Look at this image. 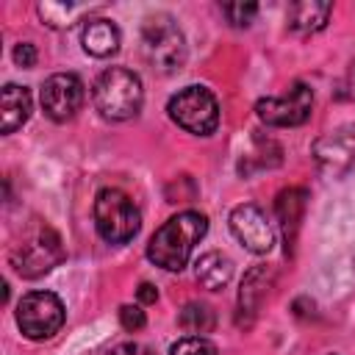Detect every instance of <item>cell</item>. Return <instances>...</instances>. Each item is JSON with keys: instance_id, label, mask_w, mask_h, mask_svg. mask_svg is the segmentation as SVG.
<instances>
[{"instance_id": "5b68a950", "label": "cell", "mask_w": 355, "mask_h": 355, "mask_svg": "<svg viewBox=\"0 0 355 355\" xmlns=\"http://www.w3.org/2000/svg\"><path fill=\"white\" fill-rule=\"evenodd\" d=\"M94 227L103 241L128 244L141 227V214L125 191L100 189L94 194Z\"/></svg>"}, {"instance_id": "d6986e66", "label": "cell", "mask_w": 355, "mask_h": 355, "mask_svg": "<svg viewBox=\"0 0 355 355\" xmlns=\"http://www.w3.org/2000/svg\"><path fill=\"white\" fill-rule=\"evenodd\" d=\"M83 14H92V6H86V3H39V17L50 28H69Z\"/></svg>"}, {"instance_id": "d4e9b609", "label": "cell", "mask_w": 355, "mask_h": 355, "mask_svg": "<svg viewBox=\"0 0 355 355\" xmlns=\"http://www.w3.org/2000/svg\"><path fill=\"white\" fill-rule=\"evenodd\" d=\"M338 97L341 100H355V64L347 69V75H344V80L338 86Z\"/></svg>"}, {"instance_id": "7402d4cb", "label": "cell", "mask_w": 355, "mask_h": 355, "mask_svg": "<svg viewBox=\"0 0 355 355\" xmlns=\"http://www.w3.org/2000/svg\"><path fill=\"white\" fill-rule=\"evenodd\" d=\"M119 324L128 330V333H139L144 324H147V316L139 305H122L119 308Z\"/></svg>"}, {"instance_id": "2e32d148", "label": "cell", "mask_w": 355, "mask_h": 355, "mask_svg": "<svg viewBox=\"0 0 355 355\" xmlns=\"http://www.w3.org/2000/svg\"><path fill=\"white\" fill-rule=\"evenodd\" d=\"M333 14V3L327 0H300V3H291L288 6V28L297 31V33H316L327 25Z\"/></svg>"}, {"instance_id": "603a6c76", "label": "cell", "mask_w": 355, "mask_h": 355, "mask_svg": "<svg viewBox=\"0 0 355 355\" xmlns=\"http://www.w3.org/2000/svg\"><path fill=\"white\" fill-rule=\"evenodd\" d=\"M36 47L31 44V42H19L17 47H14V64L17 67H25V69H31L33 64H36Z\"/></svg>"}, {"instance_id": "cb8c5ba5", "label": "cell", "mask_w": 355, "mask_h": 355, "mask_svg": "<svg viewBox=\"0 0 355 355\" xmlns=\"http://www.w3.org/2000/svg\"><path fill=\"white\" fill-rule=\"evenodd\" d=\"M108 355H155L150 347L139 344V341H125V344H116Z\"/></svg>"}, {"instance_id": "e0dca14e", "label": "cell", "mask_w": 355, "mask_h": 355, "mask_svg": "<svg viewBox=\"0 0 355 355\" xmlns=\"http://www.w3.org/2000/svg\"><path fill=\"white\" fill-rule=\"evenodd\" d=\"M197 283L208 291H222L233 277V261L222 252H205L194 266Z\"/></svg>"}, {"instance_id": "6da1fadb", "label": "cell", "mask_w": 355, "mask_h": 355, "mask_svg": "<svg viewBox=\"0 0 355 355\" xmlns=\"http://www.w3.org/2000/svg\"><path fill=\"white\" fill-rule=\"evenodd\" d=\"M205 230H208L205 214L183 211V214L166 219L153 233V239L147 244V258L166 272H180L189 263V258H191L194 247L200 244V239L205 236Z\"/></svg>"}, {"instance_id": "8fae6325", "label": "cell", "mask_w": 355, "mask_h": 355, "mask_svg": "<svg viewBox=\"0 0 355 355\" xmlns=\"http://www.w3.org/2000/svg\"><path fill=\"white\" fill-rule=\"evenodd\" d=\"M230 230L239 239V244L255 255H266L275 244V230H272L266 214L252 202L236 205L230 211Z\"/></svg>"}, {"instance_id": "7c38bea8", "label": "cell", "mask_w": 355, "mask_h": 355, "mask_svg": "<svg viewBox=\"0 0 355 355\" xmlns=\"http://www.w3.org/2000/svg\"><path fill=\"white\" fill-rule=\"evenodd\" d=\"M272 283H275V269L266 263H258L244 275L241 288H239V302H236V324L239 327H250L255 322L261 305L269 297Z\"/></svg>"}, {"instance_id": "30bf717a", "label": "cell", "mask_w": 355, "mask_h": 355, "mask_svg": "<svg viewBox=\"0 0 355 355\" xmlns=\"http://www.w3.org/2000/svg\"><path fill=\"white\" fill-rule=\"evenodd\" d=\"M42 111L53 119V122H69L86 100V86L78 75L72 72H55L42 83Z\"/></svg>"}, {"instance_id": "3957f363", "label": "cell", "mask_w": 355, "mask_h": 355, "mask_svg": "<svg viewBox=\"0 0 355 355\" xmlns=\"http://www.w3.org/2000/svg\"><path fill=\"white\" fill-rule=\"evenodd\" d=\"M92 103H94L97 114L108 122L133 119L144 103L141 78L133 69L108 67L105 72H100V78L92 86Z\"/></svg>"}, {"instance_id": "ba28073f", "label": "cell", "mask_w": 355, "mask_h": 355, "mask_svg": "<svg viewBox=\"0 0 355 355\" xmlns=\"http://www.w3.org/2000/svg\"><path fill=\"white\" fill-rule=\"evenodd\" d=\"M311 155L316 169L324 178H341L355 164V122H344L327 133H322L311 144Z\"/></svg>"}, {"instance_id": "7a4b0ae2", "label": "cell", "mask_w": 355, "mask_h": 355, "mask_svg": "<svg viewBox=\"0 0 355 355\" xmlns=\"http://www.w3.org/2000/svg\"><path fill=\"white\" fill-rule=\"evenodd\" d=\"M64 261L61 236L42 219H33L8 250V263L19 277H42Z\"/></svg>"}, {"instance_id": "ac0fdd59", "label": "cell", "mask_w": 355, "mask_h": 355, "mask_svg": "<svg viewBox=\"0 0 355 355\" xmlns=\"http://www.w3.org/2000/svg\"><path fill=\"white\" fill-rule=\"evenodd\" d=\"M178 324H180V330H186L189 336H205V333L214 330V324H216V313H214L211 305L194 300V302H186V305L180 308V313H178Z\"/></svg>"}, {"instance_id": "ffe728a7", "label": "cell", "mask_w": 355, "mask_h": 355, "mask_svg": "<svg viewBox=\"0 0 355 355\" xmlns=\"http://www.w3.org/2000/svg\"><path fill=\"white\" fill-rule=\"evenodd\" d=\"M169 355H216V347L205 336H183L172 344Z\"/></svg>"}, {"instance_id": "9c48e42d", "label": "cell", "mask_w": 355, "mask_h": 355, "mask_svg": "<svg viewBox=\"0 0 355 355\" xmlns=\"http://www.w3.org/2000/svg\"><path fill=\"white\" fill-rule=\"evenodd\" d=\"M311 108H313V92L302 80L291 83V89L286 94L261 97L255 103L258 119L272 128H297L311 116Z\"/></svg>"}, {"instance_id": "484cf974", "label": "cell", "mask_w": 355, "mask_h": 355, "mask_svg": "<svg viewBox=\"0 0 355 355\" xmlns=\"http://www.w3.org/2000/svg\"><path fill=\"white\" fill-rule=\"evenodd\" d=\"M136 294H139V300H141V302H147V305L158 300V291H155V286H153V283H141V286L136 288Z\"/></svg>"}, {"instance_id": "52a82bcc", "label": "cell", "mask_w": 355, "mask_h": 355, "mask_svg": "<svg viewBox=\"0 0 355 355\" xmlns=\"http://www.w3.org/2000/svg\"><path fill=\"white\" fill-rule=\"evenodd\" d=\"M67 319L64 302L53 291H31L17 305V324L25 338L44 341L53 338Z\"/></svg>"}, {"instance_id": "8992f818", "label": "cell", "mask_w": 355, "mask_h": 355, "mask_svg": "<svg viewBox=\"0 0 355 355\" xmlns=\"http://www.w3.org/2000/svg\"><path fill=\"white\" fill-rule=\"evenodd\" d=\"M169 119L194 136H211L219 125V103L205 86H186L166 103Z\"/></svg>"}, {"instance_id": "44dd1931", "label": "cell", "mask_w": 355, "mask_h": 355, "mask_svg": "<svg viewBox=\"0 0 355 355\" xmlns=\"http://www.w3.org/2000/svg\"><path fill=\"white\" fill-rule=\"evenodd\" d=\"M222 14L227 17L233 28H247L255 19L258 6L255 3H222Z\"/></svg>"}, {"instance_id": "5bb4252c", "label": "cell", "mask_w": 355, "mask_h": 355, "mask_svg": "<svg viewBox=\"0 0 355 355\" xmlns=\"http://www.w3.org/2000/svg\"><path fill=\"white\" fill-rule=\"evenodd\" d=\"M119 42H122L119 28H116L111 19H105V17H92V19L83 25V31H80V44H83V50H86L89 55H94V58H108V55H114V53L119 50Z\"/></svg>"}, {"instance_id": "4fadbf2b", "label": "cell", "mask_w": 355, "mask_h": 355, "mask_svg": "<svg viewBox=\"0 0 355 355\" xmlns=\"http://www.w3.org/2000/svg\"><path fill=\"white\" fill-rule=\"evenodd\" d=\"M305 205H308V191L300 189V186H291V189H283L275 200V211H277V219H280V230H283V244H286V252L291 255L294 252V244H297V233H300V222L305 216Z\"/></svg>"}, {"instance_id": "277c9868", "label": "cell", "mask_w": 355, "mask_h": 355, "mask_svg": "<svg viewBox=\"0 0 355 355\" xmlns=\"http://www.w3.org/2000/svg\"><path fill=\"white\" fill-rule=\"evenodd\" d=\"M141 58L161 75H169L186 61V36L169 14H153L141 25L139 36Z\"/></svg>"}, {"instance_id": "9a60e30c", "label": "cell", "mask_w": 355, "mask_h": 355, "mask_svg": "<svg viewBox=\"0 0 355 355\" xmlns=\"http://www.w3.org/2000/svg\"><path fill=\"white\" fill-rule=\"evenodd\" d=\"M0 130L8 136L14 133L17 128H22L33 111V103H31V92L25 86H17V83H6L3 92H0Z\"/></svg>"}]
</instances>
